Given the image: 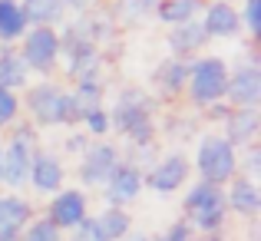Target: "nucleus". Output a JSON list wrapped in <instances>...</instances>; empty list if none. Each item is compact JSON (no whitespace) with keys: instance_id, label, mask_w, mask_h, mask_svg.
I'll return each instance as SVG.
<instances>
[{"instance_id":"13","label":"nucleus","mask_w":261,"mask_h":241,"mask_svg":"<svg viewBox=\"0 0 261 241\" xmlns=\"http://www.w3.org/2000/svg\"><path fill=\"white\" fill-rule=\"evenodd\" d=\"M27 185H33V189L43 192V195H57V192L66 185V165H63V159H60L57 152H50V149H33Z\"/></svg>"},{"instance_id":"12","label":"nucleus","mask_w":261,"mask_h":241,"mask_svg":"<svg viewBox=\"0 0 261 241\" xmlns=\"http://www.w3.org/2000/svg\"><path fill=\"white\" fill-rule=\"evenodd\" d=\"M46 222L60 231H73L83 218H89V198L83 189H60L46 205Z\"/></svg>"},{"instance_id":"9","label":"nucleus","mask_w":261,"mask_h":241,"mask_svg":"<svg viewBox=\"0 0 261 241\" xmlns=\"http://www.w3.org/2000/svg\"><path fill=\"white\" fill-rule=\"evenodd\" d=\"M119 159H122L119 149H116L109 139L89 142V149L80 155V162H76L80 185H86V189H102V185H106V178L113 175V169L119 165Z\"/></svg>"},{"instance_id":"21","label":"nucleus","mask_w":261,"mask_h":241,"mask_svg":"<svg viewBox=\"0 0 261 241\" xmlns=\"http://www.w3.org/2000/svg\"><path fill=\"white\" fill-rule=\"evenodd\" d=\"M20 10L27 17V26H63L66 7L63 0H20Z\"/></svg>"},{"instance_id":"33","label":"nucleus","mask_w":261,"mask_h":241,"mask_svg":"<svg viewBox=\"0 0 261 241\" xmlns=\"http://www.w3.org/2000/svg\"><path fill=\"white\" fill-rule=\"evenodd\" d=\"M89 142H93V139H89L86 132H70V136H66V142H63V146H66V152H73V155L80 159V155H83L86 149H89Z\"/></svg>"},{"instance_id":"2","label":"nucleus","mask_w":261,"mask_h":241,"mask_svg":"<svg viewBox=\"0 0 261 241\" xmlns=\"http://www.w3.org/2000/svg\"><path fill=\"white\" fill-rule=\"evenodd\" d=\"M20 109H27L33 129H50V126H80L86 109L76 102V96L57 79H37L23 89Z\"/></svg>"},{"instance_id":"20","label":"nucleus","mask_w":261,"mask_h":241,"mask_svg":"<svg viewBox=\"0 0 261 241\" xmlns=\"http://www.w3.org/2000/svg\"><path fill=\"white\" fill-rule=\"evenodd\" d=\"M30 222H33V205L17 192H4L0 195V231L20 235Z\"/></svg>"},{"instance_id":"25","label":"nucleus","mask_w":261,"mask_h":241,"mask_svg":"<svg viewBox=\"0 0 261 241\" xmlns=\"http://www.w3.org/2000/svg\"><path fill=\"white\" fill-rule=\"evenodd\" d=\"M159 0H113V17L119 23H139L155 10Z\"/></svg>"},{"instance_id":"23","label":"nucleus","mask_w":261,"mask_h":241,"mask_svg":"<svg viewBox=\"0 0 261 241\" xmlns=\"http://www.w3.org/2000/svg\"><path fill=\"white\" fill-rule=\"evenodd\" d=\"M205 0H159L155 4V20L166 26H178V23H189V20H198Z\"/></svg>"},{"instance_id":"15","label":"nucleus","mask_w":261,"mask_h":241,"mask_svg":"<svg viewBox=\"0 0 261 241\" xmlns=\"http://www.w3.org/2000/svg\"><path fill=\"white\" fill-rule=\"evenodd\" d=\"M208 33L198 20H189V23H178V26H169V37H166V46L175 60H195L205 53L208 46Z\"/></svg>"},{"instance_id":"10","label":"nucleus","mask_w":261,"mask_h":241,"mask_svg":"<svg viewBox=\"0 0 261 241\" xmlns=\"http://www.w3.org/2000/svg\"><path fill=\"white\" fill-rule=\"evenodd\" d=\"M189 175H192L189 155L169 152V155H162L159 162L149 165V172L142 175V185L159 192V195H172V192H182V185H189Z\"/></svg>"},{"instance_id":"34","label":"nucleus","mask_w":261,"mask_h":241,"mask_svg":"<svg viewBox=\"0 0 261 241\" xmlns=\"http://www.w3.org/2000/svg\"><path fill=\"white\" fill-rule=\"evenodd\" d=\"M96 4H99V0H63L66 13H73V17H86V13H93Z\"/></svg>"},{"instance_id":"7","label":"nucleus","mask_w":261,"mask_h":241,"mask_svg":"<svg viewBox=\"0 0 261 241\" xmlns=\"http://www.w3.org/2000/svg\"><path fill=\"white\" fill-rule=\"evenodd\" d=\"M17 53L30 73L50 76L60 66V30L57 26H30L23 33V40H20Z\"/></svg>"},{"instance_id":"38","label":"nucleus","mask_w":261,"mask_h":241,"mask_svg":"<svg viewBox=\"0 0 261 241\" xmlns=\"http://www.w3.org/2000/svg\"><path fill=\"white\" fill-rule=\"evenodd\" d=\"M205 4H208V0H205ZM225 4H231V0H225Z\"/></svg>"},{"instance_id":"35","label":"nucleus","mask_w":261,"mask_h":241,"mask_svg":"<svg viewBox=\"0 0 261 241\" xmlns=\"http://www.w3.org/2000/svg\"><path fill=\"white\" fill-rule=\"evenodd\" d=\"M202 113H205V119H208V122H225V119H228V113H231V106H228V102H212V106L202 109Z\"/></svg>"},{"instance_id":"11","label":"nucleus","mask_w":261,"mask_h":241,"mask_svg":"<svg viewBox=\"0 0 261 241\" xmlns=\"http://www.w3.org/2000/svg\"><path fill=\"white\" fill-rule=\"evenodd\" d=\"M142 162H133V159H119V165L113 169V175L106 178V185H102V198H106V205H113V208H126L129 202H136L139 198V192L146 189L142 185Z\"/></svg>"},{"instance_id":"39","label":"nucleus","mask_w":261,"mask_h":241,"mask_svg":"<svg viewBox=\"0 0 261 241\" xmlns=\"http://www.w3.org/2000/svg\"><path fill=\"white\" fill-rule=\"evenodd\" d=\"M212 241H218V238H215V235H212Z\"/></svg>"},{"instance_id":"36","label":"nucleus","mask_w":261,"mask_h":241,"mask_svg":"<svg viewBox=\"0 0 261 241\" xmlns=\"http://www.w3.org/2000/svg\"><path fill=\"white\" fill-rule=\"evenodd\" d=\"M122 241H152V238H149V235H136V231H129V235L122 238Z\"/></svg>"},{"instance_id":"16","label":"nucleus","mask_w":261,"mask_h":241,"mask_svg":"<svg viewBox=\"0 0 261 241\" xmlns=\"http://www.w3.org/2000/svg\"><path fill=\"white\" fill-rule=\"evenodd\" d=\"M258 132H261V116H258V109H231L228 119L222 122V136L235 149L255 146Z\"/></svg>"},{"instance_id":"24","label":"nucleus","mask_w":261,"mask_h":241,"mask_svg":"<svg viewBox=\"0 0 261 241\" xmlns=\"http://www.w3.org/2000/svg\"><path fill=\"white\" fill-rule=\"evenodd\" d=\"M93 218H96V225H99V231H102L106 241H122L129 231H133V218H129L126 208H113V205H106V208H102L99 215H93Z\"/></svg>"},{"instance_id":"22","label":"nucleus","mask_w":261,"mask_h":241,"mask_svg":"<svg viewBox=\"0 0 261 241\" xmlns=\"http://www.w3.org/2000/svg\"><path fill=\"white\" fill-rule=\"evenodd\" d=\"M27 30L30 26H27V17L20 10V0H0V46L20 43Z\"/></svg>"},{"instance_id":"19","label":"nucleus","mask_w":261,"mask_h":241,"mask_svg":"<svg viewBox=\"0 0 261 241\" xmlns=\"http://www.w3.org/2000/svg\"><path fill=\"white\" fill-rule=\"evenodd\" d=\"M30 83H33V73L27 70V63L20 60L17 46H0V89L23 93Z\"/></svg>"},{"instance_id":"17","label":"nucleus","mask_w":261,"mask_h":241,"mask_svg":"<svg viewBox=\"0 0 261 241\" xmlns=\"http://www.w3.org/2000/svg\"><path fill=\"white\" fill-rule=\"evenodd\" d=\"M225 202H228V211L242 218H258L261 211V192H258V182L248 175H235L225 189Z\"/></svg>"},{"instance_id":"27","label":"nucleus","mask_w":261,"mask_h":241,"mask_svg":"<svg viewBox=\"0 0 261 241\" xmlns=\"http://www.w3.org/2000/svg\"><path fill=\"white\" fill-rule=\"evenodd\" d=\"M238 20H242V30L251 40L261 37V0H242L238 7Z\"/></svg>"},{"instance_id":"5","label":"nucleus","mask_w":261,"mask_h":241,"mask_svg":"<svg viewBox=\"0 0 261 241\" xmlns=\"http://www.w3.org/2000/svg\"><path fill=\"white\" fill-rule=\"evenodd\" d=\"M185 222L192 228L205 231V235H218L228 218V202H225V189L222 185H208V182H195L189 192H185Z\"/></svg>"},{"instance_id":"3","label":"nucleus","mask_w":261,"mask_h":241,"mask_svg":"<svg viewBox=\"0 0 261 241\" xmlns=\"http://www.w3.org/2000/svg\"><path fill=\"white\" fill-rule=\"evenodd\" d=\"M189 162L192 172H198V182L222 185V189L238 175V149L222 132H205Z\"/></svg>"},{"instance_id":"26","label":"nucleus","mask_w":261,"mask_h":241,"mask_svg":"<svg viewBox=\"0 0 261 241\" xmlns=\"http://www.w3.org/2000/svg\"><path fill=\"white\" fill-rule=\"evenodd\" d=\"M80 126L86 129V136L89 139H106L109 132H113V126H109V109L106 106H93V109H86L83 113V119H80Z\"/></svg>"},{"instance_id":"14","label":"nucleus","mask_w":261,"mask_h":241,"mask_svg":"<svg viewBox=\"0 0 261 241\" xmlns=\"http://www.w3.org/2000/svg\"><path fill=\"white\" fill-rule=\"evenodd\" d=\"M198 23L205 26L208 40H238L242 37V20H238V7L225 4V0H208L198 13Z\"/></svg>"},{"instance_id":"29","label":"nucleus","mask_w":261,"mask_h":241,"mask_svg":"<svg viewBox=\"0 0 261 241\" xmlns=\"http://www.w3.org/2000/svg\"><path fill=\"white\" fill-rule=\"evenodd\" d=\"M17 119H20V93L0 89V132H4V129H10Z\"/></svg>"},{"instance_id":"8","label":"nucleus","mask_w":261,"mask_h":241,"mask_svg":"<svg viewBox=\"0 0 261 241\" xmlns=\"http://www.w3.org/2000/svg\"><path fill=\"white\" fill-rule=\"evenodd\" d=\"M225 102L231 109H258L261 106V66L255 60V50H248V57L242 63L228 66Z\"/></svg>"},{"instance_id":"18","label":"nucleus","mask_w":261,"mask_h":241,"mask_svg":"<svg viewBox=\"0 0 261 241\" xmlns=\"http://www.w3.org/2000/svg\"><path fill=\"white\" fill-rule=\"evenodd\" d=\"M185 83H189V60H162L159 66L152 70V86L159 96H166V99H175V96L185 93Z\"/></svg>"},{"instance_id":"1","label":"nucleus","mask_w":261,"mask_h":241,"mask_svg":"<svg viewBox=\"0 0 261 241\" xmlns=\"http://www.w3.org/2000/svg\"><path fill=\"white\" fill-rule=\"evenodd\" d=\"M109 109V126L116 136L129 142L133 149H152L155 142V113H159V99L142 86H126L116 93Z\"/></svg>"},{"instance_id":"30","label":"nucleus","mask_w":261,"mask_h":241,"mask_svg":"<svg viewBox=\"0 0 261 241\" xmlns=\"http://www.w3.org/2000/svg\"><path fill=\"white\" fill-rule=\"evenodd\" d=\"M261 172V152L255 146L245 149V155H238V175H248V178H258Z\"/></svg>"},{"instance_id":"4","label":"nucleus","mask_w":261,"mask_h":241,"mask_svg":"<svg viewBox=\"0 0 261 241\" xmlns=\"http://www.w3.org/2000/svg\"><path fill=\"white\" fill-rule=\"evenodd\" d=\"M225 89H228V63L215 53H202V57L189 60V93L192 106L205 109L212 102H225Z\"/></svg>"},{"instance_id":"6","label":"nucleus","mask_w":261,"mask_h":241,"mask_svg":"<svg viewBox=\"0 0 261 241\" xmlns=\"http://www.w3.org/2000/svg\"><path fill=\"white\" fill-rule=\"evenodd\" d=\"M33 149H37V129L30 122H13L7 146H0V182L10 185L13 192L27 185Z\"/></svg>"},{"instance_id":"31","label":"nucleus","mask_w":261,"mask_h":241,"mask_svg":"<svg viewBox=\"0 0 261 241\" xmlns=\"http://www.w3.org/2000/svg\"><path fill=\"white\" fill-rule=\"evenodd\" d=\"M70 241H106L102 238V231H99V225H96V218L89 215V218H83V222L73 228V238Z\"/></svg>"},{"instance_id":"37","label":"nucleus","mask_w":261,"mask_h":241,"mask_svg":"<svg viewBox=\"0 0 261 241\" xmlns=\"http://www.w3.org/2000/svg\"><path fill=\"white\" fill-rule=\"evenodd\" d=\"M0 241H20V235H13V231H0Z\"/></svg>"},{"instance_id":"32","label":"nucleus","mask_w":261,"mask_h":241,"mask_svg":"<svg viewBox=\"0 0 261 241\" xmlns=\"http://www.w3.org/2000/svg\"><path fill=\"white\" fill-rule=\"evenodd\" d=\"M152 241H192V225L185 222V218H178V222H172L162 235H155Z\"/></svg>"},{"instance_id":"28","label":"nucleus","mask_w":261,"mask_h":241,"mask_svg":"<svg viewBox=\"0 0 261 241\" xmlns=\"http://www.w3.org/2000/svg\"><path fill=\"white\" fill-rule=\"evenodd\" d=\"M20 241H63V231L53 228L46 218H33V222L20 231Z\"/></svg>"}]
</instances>
